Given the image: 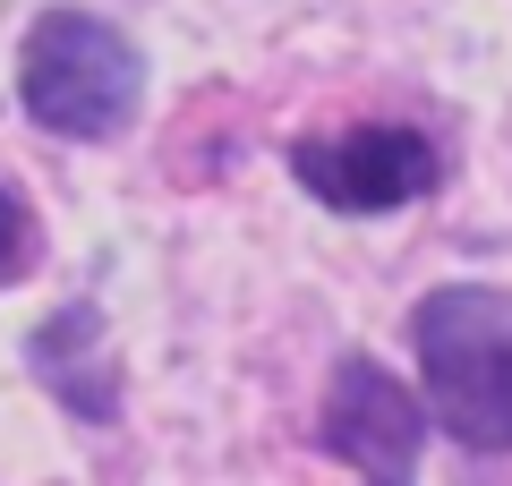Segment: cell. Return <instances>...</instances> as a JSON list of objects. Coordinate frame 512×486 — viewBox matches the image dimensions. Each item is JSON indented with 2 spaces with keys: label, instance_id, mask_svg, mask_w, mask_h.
I'll return each instance as SVG.
<instances>
[{
  "label": "cell",
  "instance_id": "cell-3",
  "mask_svg": "<svg viewBox=\"0 0 512 486\" xmlns=\"http://www.w3.org/2000/svg\"><path fill=\"white\" fill-rule=\"evenodd\" d=\"M291 180L308 188L325 214H402L436 188V145L402 120H367L333 128V137L291 145Z\"/></svg>",
  "mask_w": 512,
  "mask_h": 486
},
{
  "label": "cell",
  "instance_id": "cell-4",
  "mask_svg": "<svg viewBox=\"0 0 512 486\" xmlns=\"http://www.w3.org/2000/svg\"><path fill=\"white\" fill-rule=\"evenodd\" d=\"M333 461H350L359 486H419V444H427V410L393 367H376L367 350H350L325 384V418H316Z\"/></svg>",
  "mask_w": 512,
  "mask_h": 486
},
{
  "label": "cell",
  "instance_id": "cell-2",
  "mask_svg": "<svg viewBox=\"0 0 512 486\" xmlns=\"http://www.w3.org/2000/svg\"><path fill=\"white\" fill-rule=\"evenodd\" d=\"M18 103L52 137L103 145L146 103V52L94 9H43L18 52Z\"/></svg>",
  "mask_w": 512,
  "mask_h": 486
},
{
  "label": "cell",
  "instance_id": "cell-5",
  "mask_svg": "<svg viewBox=\"0 0 512 486\" xmlns=\"http://www.w3.org/2000/svg\"><path fill=\"white\" fill-rule=\"evenodd\" d=\"M26 265H35V214H26L18 188L0 180V282H18Z\"/></svg>",
  "mask_w": 512,
  "mask_h": 486
},
{
  "label": "cell",
  "instance_id": "cell-1",
  "mask_svg": "<svg viewBox=\"0 0 512 486\" xmlns=\"http://www.w3.org/2000/svg\"><path fill=\"white\" fill-rule=\"evenodd\" d=\"M419 410L470 452H512V290L444 282L410 307Z\"/></svg>",
  "mask_w": 512,
  "mask_h": 486
}]
</instances>
